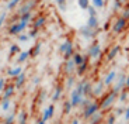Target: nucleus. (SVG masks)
I'll list each match as a JSON object with an SVG mask.
<instances>
[{
    "label": "nucleus",
    "mask_w": 129,
    "mask_h": 124,
    "mask_svg": "<svg viewBox=\"0 0 129 124\" xmlns=\"http://www.w3.org/2000/svg\"><path fill=\"white\" fill-rule=\"evenodd\" d=\"M83 86H84V80H81V82H79V85H77V88L74 89L73 92H72V100H70V103H72V106H79L81 103V100H83Z\"/></svg>",
    "instance_id": "obj_1"
},
{
    "label": "nucleus",
    "mask_w": 129,
    "mask_h": 124,
    "mask_svg": "<svg viewBox=\"0 0 129 124\" xmlns=\"http://www.w3.org/2000/svg\"><path fill=\"white\" fill-rule=\"evenodd\" d=\"M59 49H60V52L64 55V58L69 59V56L73 54V44H72V41H69V39H68V41H64V43L62 44Z\"/></svg>",
    "instance_id": "obj_2"
},
{
    "label": "nucleus",
    "mask_w": 129,
    "mask_h": 124,
    "mask_svg": "<svg viewBox=\"0 0 129 124\" xmlns=\"http://www.w3.org/2000/svg\"><path fill=\"white\" fill-rule=\"evenodd\" d=\"M28 23H24V21H20L18 24H14V26H11L9 28V33L10 34H18V33H21L24 28H25V26Z\"/></svg>",
    "instance_id": "obj_3"
},
{
    "label": "nucleus",
    "mask_w": 129,
    "mask_h": 124,
    "mask_svg": "<svg viewBox=\"0 0 129 124\" xmlns=\"http://www.w3.org/2000/svg\"><path fill=\"white\" fill-rule=\"evenodd\" d=\"M115 97H116V92H114V93L108 95L105 99H104V101H103V103H101V107H103V109H108V107H110V106L114 103Z\"/></svg>",
    "instance_id": "obj_4"
},
{
    "label": "nucleus",
    "mask_w": 129,
    "mask_h": 124,
    "mask_svg": "<svg viewBox=\"0 0 129 124\" xmlns=\"http://www.w3.org/2000/svg\"><path fill=\"white\" fill-rule=\"evenodd\" d=\"M95 111H98V105H97V103H93V105L87 106V109H86V111H84V117L90 118Z\"/></svg>",
    "instance_id": "obj_5"
},
{
    "label": "nucleus",
    "mask_w": 129,
    "mask_h": 124,
    "mask_svg": "<svg viewBox=\"0 0 129 124\" xmlns=\"http://www.w3.org/2000/svg\"><path fill=\"white\" fill-rule=\"evenodd\" d=\"M125 24H126L125 17H123V18H119V20L115 23V26H114V31H115V33H121V31L125 28Z\"/></svg>",
    "instance_id": "obj_6"
},
{
    "label": "nucleus",
    "mask_w": 129,
    "mask_h": 124,
    "mask_svg": "<svg viewBox=\"0 0 129 124\" xmlns=\"http://www.w3.org/2000/svg\"><path fill=\"white\" fill-rule=\"evenodd\" d=\"M100 52H101L100 45H98V44H95V45H93L90 48V51H88V56H91V58H97V56L100 55Z\"/></svg>",
    "instance_id": "obj_7"
},
{
    "label": "nucleus",
    "mask_w": 129,
    "mask_h": 124,
    "mask_svg": "<svg viewBox=\"0 0 129 124\" xmlns=\"http://www.w3.org/2000/svg\"><path fill=\"white\" fill-rule=\"evenodd\" d=\"M87 27H90V28H93V30L98 28V20H97L95 16H90V18H88V21H87Z\"/></svg>",
    "instance_id": "obj_8"
},
{
    "label": "nucleus",
    "mask_w": 129,
    "mask_h": 124,
    "mask_svg": "<svg viewBox=\"0 0 129 124\" xmlns=\"http://www.w3.org/2000/svg\"><path fill=\"white\" fill-rule=\"evenodd\" d=\"M52 114H53V106H49L48 109H45V110H44V116H42V120H44V121L49 120V118L52 117Z\"/></svg>",
    "instance_id": "obj_9"
},
{
    "label": "nucleus",
    "mask_w": 129,
    "mask_h": 124,
    "mask_svg": "<svg viewBox=\"0 0 129 124\" xmlns=\"http://www.w3.org/2000/svg\"><path fill=\"white\" fill-rule=\"evenodd\" d=\"M116 78V72L115 71H111L110 73H108V75H107V78H105V80H104V85H111V83H112L114 82V79Z\"/></svg>",
    "instance_id": "obj_10"
},
{
    "label": "nucleus",
    "mask_w": 129,
    "mask_h": 124,
    "mask_svg": "<svg viewBox=\"0 0 129 124\" xmlns=\"http://www.w3.org/2000/svg\"><path fill=\"white\" fill-rule=\"evenodd\" d=\"M24 82H25V73L24 72H21L18 76H17V79H16V88H21V86L24 85Z\"/></svg>",
    "instance_id": "obj_11"
},
{
    "label": "nucleus",
    "mask_w": 129,
    "mask_h": 124,
    "mask_svg": "<svg viewBox=\"0 0 129 124\" xmlns=\"http://www.w3.org/2000/svg\"><path fill=\"white\" fill-rule=\"evenodd\" d=\"M34 7V2H29V3H27L25 6H23L21 9H20V14L23 16V14H25V13H29V10Z\"/></svg>",
    "instance_id": "obj_12"
},
{
    "label": "nucleus",
    "mask_w": 129,
    "mask_h": 124,
    "mask_svg": "<svg viewBox=\"0 0 129 124\" xmlns=\"http://www.w3.org/2000/svg\"><path fill=\"white\" fill-rule=\"evenodd\" d=\"M14 88H16V86H7V88H4L3 99H10L11 97V95H13V92H14Z\"/></svg>",
    "instance_id": "obj_13"
},
{
    "label": "nucleus",
    "mask_w": 129,
    "mask_h": 124,
    "mask_svg": "<svg viewBox=\"0 0 129 124\" xmlns=\"http://www.w3.org/2000/svg\"><path fill=\"white\" fill-rule=\"evenodd\" d=\"M73 61H74V64H76V66H80L83 62H86V58H83L80 54H74V55H73Z\"/></svg>",
    "instance_id": "obj_14"
},
{
    "label": "nucleus",
    "mask_w": 129,
    "mask_h": 124,
    "mask_svg": "<svg viewBox=\"0 0 129 124\" xmlns=\"http://www.w3.org/2000/svg\"><path fill=\"white\" fill-rule=\"evenodd\" d=\"M74 68H76V64H74V61H73V59H68V61H66V72L72 73V72L74 71Z\"/></svg>",
    "instance_id": "obj_15"
},
{
    "label": "nucleus",
    "mask_w": 129,
    "mask_h": 124,
    "mask_svg": "<svg viewBox=\"0 0 129 124\" xmlns=\"http://www.w3.org/2000/svg\"><path fill=\"white\" fill-rule=\"evenodd\" d=\"M123 85H126V79H125V76H123V75H121L119 80H118V85L115 86L114 92H119V90H121V88H123Z\"/></svg>",
    "instance_id": "obj_16"
},
{
    "label": "nucleus",
    "mask_w": 129,
    "mask_h": 124,
    "mask_svg": "<svg viewBox=\"0 0 129 124\" xmlns=\"http://www.w3.org/2000/svg\"><path fill=\"white\" fill-rule=\"evenodd\" d=\"M91 124H98L101 121V113H98V111H95L93 116H91Z\"/></svg>",
    "instance_id": "obj_17"
},
{
    "label": "nucleus",
    "mask_w": 129,
    "mask_h": 124,
    "mask_svg": "<svg viewBox=\"0 0 129 124\" xmlns=\"http://www.w3.org/2000/svg\"><path fill=\"white\" fill-rule=\"evenodd\" d=\"M91 93V83L84 80V86H83V95L84 96H88Z\"/></svg>",
    "instance_id": "obj_18"
},
{
    "label": "nucleus",
    "mask_w": 129,
    "mask_h": 124,
    "mask_svg": "<svg viewBox=\"0 0 129 124\" xmlns=\"http://www.w3.org/2000/svg\"><path fill=\"white\" fill-rule=\"evenodd\" d=\"M29 56V52L28 51H23V52H20V55H18V58H17V62H24V61H27V58Z\"/></svg>",
    "instance_id": "obj_19"
},
{
    "label": "nucleus",
    "mask_w": 129,
    "mask_h": 124,
    "mask_svg": "<svg viewBox=\"0 0 129 124\" xmlns=\"http://www.w3.org/2000/svg\"><path fill=\"white\" fill-rule=\"evenodd\" d=\"M21 72H23V69H21V68H14V69H9L7 73H9V76H18Z\"/></svg>",
    "instance_id": "obj_20"
},
{
    "label": "nucleus",
    "mask_w": 129,
    "mask_h": 124,
    "mask_svg": "<svg viewBox=\"0 0 129 124\" xmlns=\"http://www.w3.org/2000/svg\"><path fill=\"white\" fill-rule=\"evenodd\" d=\"M103 88H104V83H98V85L95 86V88H94V90H93V95H95V96H98L101 93V92H103Z\"/></svg>",
    "instance_id": "obj_21"
},
{
    "label": "nucleus",
    "mask_w": 129,
    "mask_h": 124,
    "mask_svg": "<svg viewBox=\"0 0 129 124\" xmlns=\"http://www.w3.org/2000/svg\"><path fill=\"white\" fill-rule=\"evenodd\" d=\"M18 121H20V124H27V113L25 111H21L18 114Z\"/></svg>",
    "instance_id": "obj_22"
},
{
    "label": "nucleus",
    "mask_w": 129,
    "mask_h": 124,
    "mask_svg": "<svg viewBox=\"0 0 129 124\" xmlns=\"http://www.w3.org/2000/svg\"><path fill=\"white\" fill-rule=\"evenodd\" d=\"M10 109V99H3V101H2V110L6 111Z\"/></svg>",
    "instance_id": "obj_23"
},
{
    "label": "nucleus",
    "mask_w": 129,
    "mask_h": 124,
    "mask_svg": "<svg viewBox=\"0 0 129 124\" xmlns=\"http://www.w3.org/2000/svg\"><path fill=\"white\" fill-rule=\"evenodd\" d=\"M77 4L80 6V9H88V0H77Z\"/></svg>",
    "instance_id": "obj_24"
},
{
    "label": "nucleus",
    "mask_w": 129,
    "mask_h": 124,
    "mask_svg": "<svg viewBox=\"0 0 129 124\" xmlns=\"http://www.w3.org/2000/svg\"><path fill=\"white\" fill-rule=\"evenodd\" d=\"M41 47H42L41 44H37V45H35V48H34V52L31 51V52H29V55H32V56H37L39 52H41Z\"/></svg>",
    "instance_id": "obj_25"
},
{
    "label": "nucleus",
    "mask_w": 129,
    "mask_h": 124,
    "mask_svg": "<svg viewBox=\"0 0 129 124\" xmlns=\"http://www.w3.org/2000/svg\"><path fill=\"white\" fill-rule=\"evenodd\" d=\"M118 52H119V47L116 45L115 48H114L112 51H111V52L108 54V59H112V58H114V56H115V55H116V54H118Z\"/></svg>",
    "instance_id": "obj_26"
},
{
    "label": "nucleus",
    "mask_w": 129,
    "mask_h": 124,
    "mask_svg": "<svg viewBox=\"0 0 129 124\" xmlns=\"http://www.w3.org/2000/svg\"><path fill=\"white\" fill-rule=\"evenodd\" d=\"M60 93H62V88H59V86H58V88H56L55 95L52 96V100H53V101H56V100L59 99V96H60Z\"/></svg>",
    "instance_id": "obj_27"
},
{
    "label": "nucleus",
    "mask_w": 129,
    "mask_h": 124,
    "mask_svg": "<svg viewBox=\"0 0 129 124\" xmlns=\"http://www.w3.org/2000/svg\"><path fill=\"white\" fill-rule=\"evenodd\" d=\"M44 23H45V18H44V17H39V18L35 21V24H34V28H39Z\"/></svg>",
    "instance_id": "obj_28"
},
{
    "label": "nucleus",
    "mask_w": 129,
    "mask_h": 124,
    "mask_svg": "<svg viewBox=\"0 0 129 124\" xmlns=\"http://www.w3.org/2000/svg\"><path fill=\"white\" fill-rule=\"evenodd\" d=\"M17 52H21V48H20L18 45H11L10 47V54H17Z\"/></svg>",
    "instance_id": "obj_29"
},
{
    "label": "nucleus",
    "mask_w": 129,
    "mask_h": 124,
    "mask_svg": "<svg viewBox=\"0 0 129 124\" xmlns=\"http://www.w3.org/2000/svg\"><path fill=\"white\" fill-rule=\"evenodd\" d=\"M86 68H87V61H86V62H83V64H81V65L79 66V69H77V73H79V75H81V73H83V72L86 71Z\"/></svg>",
    "instance_id": "obj_30"
},
{
    "label": "nucleus",
    "mask_w": 129,
    "mask_h": 124,
    "mask_svg": "<svg viewBox=\"0 0 129 124\" xmlns=\"http://www.w3.org/2000/svg\"><path fill=\"white\" fill-rule=\"evenodd\" d=\"M93 6L97 9H101L104 6V0H93Z\"/></svg>",
    "instance_id": "obj_31"
},
{
    "label": "nucleus",
    "mask_w": 129,
    "mask_h": 124,
    "mask_svg": "<svg viewBox=\"0 0 129 124\" xmlns=\"http://www.w3.org/2000/svg\"><path fill=\"white\" fill-rule=\"evenodd\" d=\"M72 107H73V106H72L70 101H66V103H64V113H66V114H69V113H70V110H72Z\"/></svg>",
    "instance_id": "obj_32"
},
{
    "label": "nucleus",
    "mask_w": 129,
    "mask_h": 124,
    "mask_svg": "<svg viewBox=\"0 0 129 124\" xmlns=\"http://www.w3.org/2000/svg\"><path fill=\"white\" fill-rule=\"evenodd\" d=\"M29 20H31V13H25L21 16V21H24V23H28Z\"/></svg>",
    "instance_id": "obj_33"
},
{
    "label": "nucleus",
    "mask_w": 129,
    "mask_h": 124,
    "mask_svg": "<svg viewBox=\"0 0 129 124\" xmlns=\"http://www.w3.org/2000/svg\"><path fill=\"white\" fill-rule=\"evenodd\" d=\"M18 2H20V0H10V2H9V4H7V9H14V7H16L17 6V3H18Z\"/></svg>",
    "instance_id": "obj_34"
},
{
    "label": "nucleus",
    "mask_w": 129,
    "mask_h": 124,
    "mask_svg": "<svg viewBox=\"0 0 129 124\" xmlns=\"http://www.w3.org/2000/svg\"><path fill=\"white\" fill-rule=\"evenodd\" d=\"M13 121H14V114H10L6 117V120H4L3 124H13Z\"/></svg>",
    "instance_id": "obj_35"
},
{
    "label": "nucleus",
    "mask_w": 129,
    "mask_h": 124,
    "mask_svg": "<svg viewBox=\"0 0 129 124\" xmlns=\"http://www.w3.org/2000/svg\"><path fill=\"white\" fill-rule=\"evenodd\" d=\"M56 3H58L59 9L62 10V11H64V3H66V0H55Z\"/></svg>",
    "instance_id": "obj_36"
},
{
    "label": "nucleus",
    "mask_w": 129,
    "mask_h": 124,
    "mask_svg": "<svg viewBox=\"0 0 129 124\" xmlns=\"http://www.w3.org/2000/svg\"><path fill=\"white\" fill-rule=\"evenodd\" d=\"M88 13H90V16H95V7L94 6H88Z\"/></svg>",
    "instance_id": "obj_37"
},
{
    "label": "nucleus",
    "mask_w": 129,
    "mask_h": 124,
    "mask_svg": "<svg viewBox=\"0 0 129 124\" xmlns=\"http://www.w3.org/2000/svg\"><path fill=\"white\" fill-rule=\"evenodd\" d=\"M4 20H6V13H2V14H0V27L3 26Z\"/></svg>",
    "instance_id": "obj_38"
},
{
    "label": "nucleus",
    "mask_w": 129,
    "mask_h": 124,
    "mask_svg": "<svg viewBox=\"0 0 129 124\" xmlns=\"http://www.w3.org/2000/svg\"><path fill=\"white\" fill-rule=\"evenodd\" d=\"M18 39L21 41V43H27V41H28V35H20Z\"/></svg>",
    "instance_id": "obj_39"
},
{
    "label": "nucleus",
    "mask_w": 129,
    "mask_h": 124,
    "mask_svg": "<svg viewBox=\"0 0 129 124\" xmlns=\"http://www.w3.org/2000/svg\"><path fill=\"white\" fill-rule=\"evenodd\" d=\"M123 113H125V110H123V107H119V109H116V114H118V116L123 114Z\"/></svg>",
    "instance_id": "obj_40"
},
{
    "label": "nucleus",
    "mask_w": 129,
    "mask_h": 124,
    "mask_svg": "<svg viewBox=\"0 0 129 124\" xmlns=\"http://www.w3.org/2000/svg\"><path fill=\"white\" fill-rule=\"evenodd\" d=\"M115 123V116H110V118H108V124H114Z\"/></svg>",
    "instance_id": "obj_41"
},
{
    "label": "nucleus",
    "mask_w": 129,
    "mask_h": 124,
    "mask_svg": "<svg viewBox=\"0 0 129 124\" xmlns=\"http://www.w3.org/2000/svg\"><path fill=\"white\" fill-rule=\"evenodd\" d=\"M4 90V79H0V92Z\"/></svg>",
    "instance_id": "obj_42"
},
{
    "label": "nucleus",
    "mask_w": 129,
    "mask_h": 124,
    "mask_svg": "<svg viewBox=\"0 0 129 124\" xmlns=\"http://www.w3.org/2000/svg\"><path fill=\"white\" fill-rule=\"evenodd\" d=\"M73 80H74V79L70 76V78H69V80H68V88H72V85H73Z\"/></svg>",
    "instance_id": "obj_43"
},
{
    "label": "nucleus",
    "mask_w": 129,
    "mask_h": 124,
    "mask_svg": "<svg viewBox=\"0 0 129 124\" xmlns=\"http://www.w3.org/2000/svg\"><path fill=\"white\" fill-rule=\"evenodd\" d=\"M37 33H38V28H34V31H31V33H29V37H35Z\"/></svg>",
    "instance_id": "obj_44"
},
{
    "label": "nucleus",
    "mask_w": 129,
    "mask_h": 124,
    "mask_svg": "<svg viewBox=\"0 0 129 124\" xmlns=\"http://www.w3.org/2000/svg\"><path fill=\"white\" fill-rule=\"evenodd\" d=\"M119 100L121 101H125L126 100V93H122V95L119 96Z\"/></svg>",
    "instance_id": "obj_45"
},
{
    "label": "nucleus",
    "mask_w": 129,
    "mask_h": 124,
    "mask_svg": "<svg viewBox=\"0 0 129 124\" xmlns=\"http://www.w3.org/2000/svg\"><path fill=\"white\" fill-rule=\"evenodd\" d=\"M123 17H125V18H129V7L125 10V13H123Z\"/></svg>",
    "instance_id": "obj_46"
},
{
    "label": "nucleus",
    "mask_w": 129,
    "mask_h": 124,
    "mask_svg": "<svg viewBox=\"0 0 129 124\" xmlns=\"http://www.w3.org/2000/svg\"><path fill=\"white\" fill-rule=\"evenodd\" d=\"M125 120H129V107L126 109V111H125Z\"/></svg>",
    "instance_id": "obj_47"
},
{
    "label": "nucleus",
    "mask_w": 129,
    "mask_h": 124,
    "mask_svg": "<svg viewBox=\"0 0 129 124\" xmlns=\"http://www.w3.org/2000/svg\"><path fill=\"white\" fill-rule=\"evenodd\" d=\"M72 124H79V120H77V118H74L73 123H72Z\"/></svg>",
    "instance_id": "obj_48"
},
{
    "label": "nucleus",
    "mask_w": 129,
    "mask_h": 124,
    "mask_svg": "<svg viewBox=\"0 0 129 124\" xmlns=\"http://www.w3.org/2000/svg\"><path fill=\"white\" fill-rule=\"evenodd\" d=\"M126 85L129 86V76H128V78H126Z\"/></svg>",
    "instance_id": "obj_49"
},
{
    "label": "nucleus",
    "mask_w": 129,
    "mask_h": 124,
    "mask_svg": "<svg viewBox=\"0 0 129 124\" xmlns=\"http://www.w3.org/2000/svg\"><path fill=\"white\" fill-rule=\"evenodd\" d=\"M38 124H45V121H44V120H41V121H39Z\"/></svg>",
    "instance_id": "obj_50"
}]
</instances>
